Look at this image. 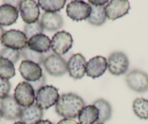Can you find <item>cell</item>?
<instances>
[{"instance_id": "obj_34", "label": "cell", "mask_w": 148, "mask_h": 124, "mask_svg": "<svg viewBox=\"0 0 148 124\" xmlns=\"http://www.w3.org/2000/svg\"><path fill=\"white\" fill-rule=\"evenodd\" d=\"M4 34H5V30H4V28L0 26V41L2 40V37H3Z\"/></svg>"}, {"instance_id": "obj_37", "label": "cell", "mask_w": 148, "mask_h": 124, "mask_svg": "<svg viewBox=\"0 0 148 124\" xmlns=\"http://www.w3.org/2000/svg\"><path fill=\"white\" fill-rule=\"evenodd\" d=\"M95 124H104V123H95Z\"/></svg>"}, {"instance_id": "obj_19", "label": "cell", "mask_w": 148, "mask_h": 124, "mask_svg": "<svg viewBox=\"0 0 148 124\" xmlns=\"http://www.w3.org/2000/svg\"><path fill=\"white\" fill-rule=\"evenodd\" d=\"M19 10L9 4L0 6V26H8L15 24L18 18Z\"/></svg>"}, {"instance_id": "obj_4", "label": "cell", "mask_w": 148, "mask_h": 124, "mask_svg": "<svg viewBox=\"0 0 148 124\" xmlns=\"http://www.w3.org/2000/svg\"><path fill=\"white\" fill-rule=\"evenodd\" d=\"M27 39L24 32L19 30L11 29L5 32L1 40V44L5 48L21 51L27 47Z\"/></svg>"}, {"instance_id": "obj_11", "label": "cell", "mask_w": 148, "mask_h": 124, "mask_svg": "<svg viewBox=\"0 0 148 124\" xmlns=\"http://www.w3.org/2000/svg\"><path fill=\"white\" fill-rule=\"evenodd\" d=\"M19 11L23 21L26 24H34L38 21L40 15L39 6L34 0L21 1Z\"/></svg>"}, {"instance_id": "obj_16", "label": "cell", "mask_w": 148, "mask_h": 124, "mask_svg": "<svg viewBox=\"0 0 148 124\" xmlns=\"http://www.w3.org/2000/svg\"><path fill=\"white\" fill-rule=\"evenodd\" d=\"M43 109L36 103L22 109L20 120L25 124H36L42 121Z\"/></svg>"}, {"instance_id": "obj_14", "label": "cell", "mask_w": 148, "mask_h": 124, "mask_svg": "<svg viewBox=\"0 0 148 124\" xmlns=\"http://www.w3.org/2000/svg\"><path fill=\"white\" fill-rule=\"evenodd\" d=\"M21 75L26 82H35L40 79L43 75L40 65L29 61H23L19 67Z\"/></svg>"}, {"instance_id": "obj_10", "label": "cell", "mask_w": 148, "mask_h": 124, "mask_svg": "<svg viewBox=\"0 0 148 124\" xmlns=\"http://www.w3.org/2000/svg\"><path fill=\"white\" fill-rule=\"evenodd\" d=\"M73 38L70 33L62 31L55 34L51 41V48L55 54L62 55L72 48Z\"/></svg>"}, {"instance_id": "obj_24", "label": "cell", "mask_w": 148, "mask_h": 124, "mask_svg": "<svg viewBox=\"0 0 148 124\" xmlns=\"http://www.w3.org/2000/svg\"><path fill=\"white\" fill-rule=\"evenodd\" d=\"M133 111L141 119H148V100L144 98H137L133 102Z\"/></svg>"}, {"instance_id": "obj_17", "label": "cell", "mask_w": 148, "mask_h": 124, "mask_svg": "<svg viewBox=\"0 0 148 124\" xmlns=\"http://www.w3.org/2000/svg\"><path fill=\"white\" fill-rule=\"evenodd\" d=\"M40 22L44 29L49 32H55L63 26L62 17L57 12H45L42 15Z\"/></svg>"}, {"instance_id": "obj_2", "label": "cell", "mask_w": 148, "mask_h": 124, "mask_svg": "<svg viewBox=\"0 0 148 124\" xmlns=\"http://www.w3.org/2000/svg\"><path fill=\"white\" fill-rule=\"evenodd\" d=\"M60 98L58 90L53 85H45L37 91L35 100L42 109H47L56 105Z\"/></svg>"}, {"instance_id": "obj_20", "label": "cell", "mask_w": 148, "mask_h": 124, "mask_svg": "<svg viewBox=\"0 0 148 124\" xmlns=\"http://www.w3.org/2000/svg\"><path fill=\"white\" fill-rule=\"evenodd\" d=\"M78 118L79 124H95L99 118V110L94 105H87L82 109Z\"/></svg>"}, {"instance_id": "obj_25", "label": "cell", "mask_w": 148, "mask_h": 124, "mask_svg": "<svg viewBox=\"0 0 148 124\" xmlns=\"http://www.w3.org/2000/svg\"><path fill=\"white\" fill-rule=\"evenodd\" d=\"M15 75L14 64L4 58H0V78L9 80Z\"/></svg>"}, {"instance_id": "obj_31", "label": "cell", "mask_w": 148, "mask_h": 124, "mask_svg": "<svg viewBox=\"0 0 148 124\" xmlns=\"http://www.w3.org/2000/svg\"><path fill=\"white\" fill-rule=\"evenodd\" d=\"M57 124H79L74 120L71 119V118H64L60 121Z\"/></svg>"}, {"instance_id": "obj_23", "label": "cell", "mask_w": 148, "mask_h": 124, "mask_svg": "<svg viewBox=\"0 0 148 124\" xmlns=\"http://www.w3.org/2000/svg\"><path fill=\"white\" fill-rule=\"evenodd\" d=\"M65 0H39L38 5L45 12H57L65 6Z\"/></svg>"}, {"instance_id": "obj_8", "label": "cell", "mask_w": 148, "mask_h": 124, "mask_svg": "<svg viewBox=\"0 0 148 124\" xmlns=\"http://www.w3.org/2000/svg\"><path fill=\"white\" fill-rule=\"evenodd\" d=\"M126 82L128 86L136 92L144 93L148 90V75L143 71H131L126 75Z\"/></svg>"}, {"instance_id": "obj_7", "label": "cell", "mask_w": 148, "mask_h": 124, "mask_svg": "<svg viewBox=\"0 0 148 124\" xmlns=\"http://www.w3.org/2000/svg\"><path fill=\"white\" fill-rule=\"evenodd\" d=\"M43 65L47 72L52 76H62L68 72L65 60L56 54H51L45 58Z\"/></svg>"}, {"instance_id": "obj_12", "label": "cell", "mask_w": 148, "mask_h": 124, "mask_svg": "<svg viewBox=\"0 0 148 124\" xmlns=\"http://www.w3.org/2000/svg\"><path fill=\"white\" fill-rule=\"evenodd\" d=\"M129 9L130 5L126 0H112L105 6L106 17L111 21H115L126 15Z\"/></svg>"}, {"instance_id": "obj_13", "label": "cell", "mask_w": 148, "mask_h": 124, "mask_svg": "<svg viewBox=\"0 0 148 124\" xmlns=\"http://www.w3.org/2000/svg\"><path fill=\"white\" fill-rule=\"evenodd\" d=\"M86 58L81 53L73 55L67 62V70L71 78L79 80L83 78L86 73Z\"/></svg>"}, {"instance_id": "obj_21", "label": "cell", "mask_w": 148, "mask_h": 124, "mask_svg": "<svg viewBox=\"0 0 148 124\" xmlns=\"http://www.w3.org/2000/svg\"><path fill=\"white\" fill-rule=\"evenodd\" d=\"M93 105L99 110V118L97 123H104L110 119L112 116V107L109 102L103 99H99L94 102Z\"/></svg>"}, {"instance_id": "obj_28", "label": "cell", "mask_w": 148, "mask_h": 124, "mask_svg": "<svg viewBox=\"0 0 148 124\" xmlns=\"http://www.w3.org/2000/svg\"><path fill=\"white\" fill-rule=\"evenodd\" d=\"M0 58H6L13 64H15L21 58V52L18 50L4 48L0 51Z\"/></svg>"}, {"instance_id": "obj_35", "label": "cell", "mask_w": 148, "mask_h": 124, "mask_svg": "<svg viewBox=\"0 0 148 124\" xmlns=\"http://www.w3.org/2000/svg\"><path fill=\"white\" fill-rule=\"evenodd\" d=\"M13 124H25V123H23V122H21V121H18V122L15 123H13Z\"/></svg>"}, {"instance_id": "obj_27", "label": "cell", "mask_w": 148, "mask_h": 124, "mask_svg": "<svg viewBox=\"0 0 148 124\" xmlns=\"http://www.w3.org/2000/svg\"><path fill=\"white\" fill-rule=\"evenodd\" d=\"M44 32V28L41 24L40 21H36L34 24H25L24 26V34L27 39H29L32 37L37 35L42 34Z\"/></svg>"}, {"instance_id": "obj_15", "label": "cell", "mask_w": 148, "mask_h": 124, "mask_svg": "<svg viewBox=\"0 0 148 124\" xmlns=\"http://www.w3.org/2000/svg\"><path fill=\"white\" fill-rule=\"evenodd\" d=\"M108 68L106 58L101 55H97L91 58L86 67V73L88 77L95 79L102 76Z\"/></svg>"}, {"instance_id": "obj_1", "label": "cell", "mask_w": 148, "mask_h": 124, "mask_svg": "<svg viewBox=\"0 0 148 124\" xmlns=\"http://www.w3.org/2000/svg\"><path fill=\"white\" fill-rule=\"evenodd\" d=\"M84 106V101L82 97L73 93H68L60 96L55 105V111L65 118H76Z\"/></svg>"}, {"instance_id": "obj_22", "label": "cell", "mask_w": 148, "mask_h": 124, "mask_svg": "<svg viewBox=\"0 0 148 124\" xmlns=\"http://www.w3.org/2000/svg\"><path fill=\"white\" fill-rule=\"evenodd\" d=\"M91 8H92V12L90 15L87 18L88 22L93 26H99L102 24H105V20H106V15H105V5H101V6H97L91 4Z\"/></svg>"}, {"instance_id": "obj_26", "label": "cell", "mask_w": 148, "mask_h": 124, "mask_svg": "<svg viewBox=\"0 0 148 124\" xmlns=\"http://www.w3.org/2000/svg\"><path fill=\"white\" fill-rule=\"evenodd\" d=\"M20 52H21V56H22V58H23L25 61H32L39 65L43 64L45 58L42 53L31 51L28 47H25Z\"/></svg>"}, {"instance_id": "obj_5", "label": "cell", "mask_w": 148, "mask_h": 124, "mask_svg": "<svg viewBox=\"0 0 148 124\" xmlns=\"http://www.w3.org/2000/svg\"><path fill=\"white\" fill-rule=\"evenodd\" d=\"M0 107L2 118L5 119L15 121L21 118L23 109L12 95H8L2 99L0 102Z\"/></svg>"}, {"instance_id": "obj_30", "label": "cell", "mask_w": 148, "mask_h": 124, "mask_svg": "<svg viewBox=\"0 0 148 124\" xmlns=\"http://www.w3.org/2000/svg\"><path fill=\"white\" fill-rule=\"evenodd\" d=\"M29 83L31 84V86L33 87L35 93H37V91H39L40 88L45 86V84H46V77H45V75L43 74V75H42V77L40 79L35 81V82H29Z\"/></svg>"}, {"instance_id": "obj_32", "label": "cell", "mask_w": 148, "mask_h": 124, "mask_svg": "<svg viewBox=\"0 0 148 124\" xmlns=\"http://www.w3.org/2000/svg\"><path fill=\"white\" fill-rule=\"evenodd\" d=\"M108 1H89V3L92 5H97V6H101V5H105V4H107Z\"/></svg>"}, {"instance_id": "obj_33", "label": "cell", "mask_w": 148, "mask_h": 124, "mask_svg": "<svg viewBox=\"0 0 148 124\" xmlns=\"http://www.w3.org/2000/svg\"><path fill=\"white\" fill-rule=\"evenodd\" d=\"M36 124H53L51 121H49V120H42V121H39L38 123H36Z\"/></svg>"}, {"instance_id": "obj_36", "label": "cell", "mask_w": 148, "mask_h": 124, "mask_svg": "<svg viewBox=\"0 0 148 124\" xmlns=\"http://www.w3.org/2000/svg\"><path fill=\"white\" fill-rule=\"evenodd\" d=\"M2 118V112H1V110H0V120H1V118Z\"/></svg>"}, {"instance_id": "obj_18", "label": "cell", "mask_w": 148, "mask_h": 124, "mask_svg": "<svg viewBox=\"0 0 148 124\" xmlns=\"http://www.w3.org/2000/svg\"><path fill=\"white\" fill-rule=\"evenodd\" d=\"M27 47L31 51H36L39 53H47L50 49V39L44 34L35 35L28 39Z\"/></svg>"}, {"instance_id": "obj_9", "label": "cell", "mask_w": 148, "mask_h": 124, "mask_svg": "<svg viewBox=\"0 0 148 124\" xmlns=\"http://www.w3.org/2000/svg\"><path fill=\"white\" fill-rule=\"evenodd\" d=\"M91 12V5L83 1H72L68 4L66 8L68 16L75 21L87 19Z\"/></svg>"}, {"instance_id": "obj_6", "label": "cell", "mask_w": 148, "mask_h": 124, "mask_svg": "<svg viewBox=\"0 0 148 124\" xmlns=\"http://www.w3.org/2000/svg\"><path fill=\"white\" fill-rule=\"evenodd\" d=\"M14 97L21 107H27L34 104L35 91L29 82H21L15 88Z\"/></svg>"}, {"instance_id": "obj_29", "label": "cell", "mask_w": 148, "mask_h": 124, "mask_svg": "<svg viewBox=\"0 0 148 124\" xmlns=\"http://www.w3.org/2000/svg\"><path fill=\"white\" fill-rule=\"evenodd\" d=\"M11 89V84L8 80L0 78V99L8 96Z\"/></svg>"}, {"instance_id": "obj_3", "label": "cell", "mask_w": 148, "mask_h": 124, "mask_svg": "<svg viewBox=\"0 0 148 124\" xmlns=\"http://www.w3.org/2000/svg\"><path fill=\"white\" fill-rule=\"evenodd\" d=\"M108 69L113 75H123L129 69V61L125 53L121 51L113 52L109 55L107 61Z\"/></svg>"}]
</instances>
